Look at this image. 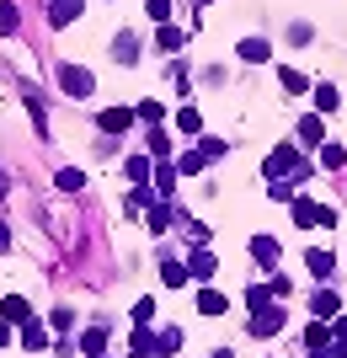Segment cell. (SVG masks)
<instances>
[{"label": "cell", "mask_w": 347, "mask_h": 358, "mask_svg": "<svg viewBox=\"0 0 347 358\" xmlns=\"http://www.w3.org/2000/svg\"><path fill=\"white\" fill-rule=\"evenodd\" d=\"M102 348H107V331L102 327H86V331H80V353H86V358H102Z\"/></svg>", "instance_id": "9"}, {"label": "cell", "mask_w": 347, "mask_h": 358, "mask_svg": "<svg viewBox=\"0 0 347 358\" xmlns=\"http://www.w3.org/2000/svg\"><path fill=\"white\" fill-rule=\"evenodd\" d=\"M198 310H203V315H225V310H230V299L219 294V289H203V294H198Z\"/></svg>", "instance_id": "10"}, {"label": "cell", "mask_w": 347, "mask_h": 358, "mask_svg": "<svg viewBox=\"0 0 347 358\" xmlns=\"http://www.w3.org/2000/svg\"><path fill=\"white\" fill-rule=\"evenodd\" d=\"M300 139H304V145H326V123H320V113H304V118H300Z\"/></svg>", "instance_id": "6"}, {"label": "cell", "mask_w": 347, "mask_h": 358, "mask_svg": "<svg viewBox=\"0 0 347 358\" xmlns=\"http://www.w3.org/2000/svg\"><path fill=\"white\" fill-rule=\"evenodd\" d=\"M59 86L70 91V96H91V91H96V75L80 70V64H59Z\"/></svg>", "instance_id": "2"}, {"label": "cell", "mask_w": 347, "mask_h": 358, "mask_svg": "<svg viewBox=\"0 0 347 358\" xmlns=\"http://www.w3.org/2000/svg\"><path fill=\"white\" fill-rule=\"evenodd\" d=\"M166 150H171V139L155 129V134H150V155H161V161H166Z\"/></svg>", "instance_id": "34"}, {"label": "cell", "mask_w": 347, "mask_h": 358, "mask_svg": "<svg viewBox=\"0 0 347 358\" xmlns=\"http://www.w3.org/2000/svg\"><path fill=\"white\" fill-rule=\"evenodd\" d=\"M246 305H251V315L267 310V305H272V284H251V289H246Z\"/></svg>", "instance_id": "17"}, {"label": "cell", "mask_w": 347, "mask_h": 358, "mask_svg": "<svg viewBox=\"0 0 347 358\" xmlns=\"http://www.w3.org/2000/svg\"><path fill=\"white\" fill-rule=\"evenodd\" d=\"M310 310H316V315H337V294H332V289H320V294L310 299Z\"/></svg>", "instance_id": "27"}, {"label": "cell", "mask_w": 347, "mask_h": 358, "mask_svg": "<svg viewBox=\"0 0 347 358\" xmlns=\"http://www.w3.org/2000/svg\"><path fill=\"white\" fill-rule=\"evenodd\" d=\"M241 59H246V64H267V59H272L267 38H246V43H241Z\"/></svg>", "instance_id": "8"}, {"label": "cell", "mask_w": 347, "mask_h": 358, "mask_svg": "<svg viewBox=\"0 0 347 358\" xmlns=\"http://www.w3.org/2000/svg\"><path fill=\"white\" fill-rule=\"evenodd\" d=\"M54 187H59V193H80V187H86V177H80L75 166H64L59 177H54Z\"/></svg>", "instance_id": "19"}, {"label": "cell", "mask_w": 347, "mask_h": 358, "mask_svg": "<svg viewBox=\"0 0 347 358\" xmlns=\"http://www.w3.org/2000/svg\"><path fill=\"white\" fill-rule=\"evenodd\" d=\"M150 321H155V299H139L134 305V327H150Z\"/></svg>", "instance_id": "30"}, {"label": "cell", "mask_w": 347, "mask_h": 358, "mask_svg": "<svg viewBox=\"0 0 347 358\" xmlns=\"http://www.w3.org/2000/svg\"><path fill=\"white\" fill-rule=\"evenodd\" d=\"M316 220H320V209H316V203H310V198H294V224L304 230V224H316Z\"/></svg>", "instance_id": "21"}, {"label": "cell", "mask_w": 347, "mask_h": 358, "mask_svg": "<svg viewBox=\"0 0 347 358\" xmlns=\"http://www.w3.org/2000/svg\"><path fill=\"white\" fill-rule=\"evenodd\" d=\"M251 257H257V262H278V241L272 236H251Z\"/></svg>", "instance_id": "16"}, {"label": "cell", "mask_w": 347, "mask_h": 358, "mask_svg": "<svg viewBox=\"0 0 347 358\" xmlns=\"http://www.w3.org/2000/svg\"><path fill=\"white\" fill-rule=\"evenodd\" d=\"M0 203H6V171H0Z\"/></svg>", "instance_id": "39"}, {"label": "cell", "mask_w": 347, "mask_h": 358, "mask_svg": "<svg viewBox=\"0 0 347 358\" xmlns=\"http://www.w3.org/2000/svg\"><path fill=\"white\" fill-rule=\"evenodd\" d=\"M128 353L134 358H155V337L145 327H134V337H128Z\"/></svg>", "instance_id": "14"}, {"label": "cell", "mask_w": 347, "mask_h": 358, "mask_svg": "<svg viewBox=\"0 0 347 358\" xmlns=\"http://www.w3.org/2000/svg\"><path fill=\"white\" fill-rule=\"evenodd\" d=\"M96 129H102V134H123V129H134V107H102V113H96Z\"/></svg>", "instance_id": "4"}, {"label": "cell", "mask_w": 347, "mask_h": 358, "mask_svg": "<svg viewBox=\"0 0 347 358\" xmlns=\"http://www.w3.org/2000/svg\"><path fill=\"white\" fill-rule=\"evenodd\" d=\"M6 343H11V327H0V348H6Z\"/></svg>", "instance_id": "38"}, {"label": "cell", "mask_w": 347, "mask_h": 358, "mask_svg": "<svg viewBox=\"0 0 347 358\" xmlns=\"http://www.w3.org/2000/svg\"><path fill=\"white\" fill-rule=\"evenodd\" d=\"M22 27V11H16V6H0V32H16Z\"/></svg>", "instance_id": "31"}, {"label": "cell", "mask_w": 347, "mask_h": 358, "mask_svg": "<svg viewBox=\"0 0 347 358\" xmlns=\"http://www.w3.org/2000/svg\"><path fill=\"white\" fill-rule=\"evenodd\" d=\"M214 268H219V257H214L209 246H198L193 262H187V273H193V278H214Z\"/></svg>", "instance_id": "7"}, {"label": "cell", "mask_w": 347, "mask_h": 358, "mask_svg": "<svg viewBox=\"0 0 347 358\" xmlns=\"http://www.w3.org/2000/svg\"><path fill=\"white\" fill-rule=\"evenodd\" d=\"M246 331H251V337H278V331H283V310H278V305L257 310L251 321H246Z\"/></svg>", "instance_id": "3"}, {"label": "cell", "mask_w": 347, "mask_h": 358, "mask_svg": "<svg viewBox=\"0 0 347 358\" xmlns=\"http://www.w3.org/2000/svg\"><path fill=\"white\" fill-rule=\"evenodd\" d=\"M161 48H182V27H171V22H161Z\"/></svg>", "instance_id": "32"}, {"label": "cell", "mask_w": 347, "mask_h": 358, "mask_svg": "<svg viewBox=\"0 0 347 358\" xmlns=\"http://www.w3.org/2000/svg\"><path fill=\"white\" fill-rule=\"evenodd\" d=\"M198 6H203V0H198Z\"/></svg>", "instance_id": "40"}, {"label": "cell", "mask_w": 347, "mask_h": 358, "mask_svg": "<svg viewBox=\"0 0 347 358\" xmlns=\"http://www.w3.org/2000/svg\"><path fill=\"white\" fill-rule=\"evenodd\" d=\"M198 123H203V118H198V107H177V129H182V134H198Z\"/></svg>", "instance_id": "25"}, {"label": "cell", "mask_w": 347, "mask_h": 358, "mask_svg": "<svg viewBox=\"0 0 347 358\" xmlns=\"http://www.w3.org/2000/svg\"><path fill=\"white\" fill-rule=\"evenodd\" d=\"M337 107H342V91L320 80V86H316V113H337Z\"/></svg>", "instance_id": "12"}, {"label": "cell", "mask_w": 347, "mask_h": 358, "mask_svg": "<svg viewBox=\"0 0 347 358\" xmlns=\"http://www.w3.org/2000/svg\"><path fill=\"white\" fill-rule=\"evenodd\" d=\"M171 353H182V331L177 327H166L161 337H155V358H171Z\"/></svg>", "instance_id": "13"}, {"label": "cell", "mask_w": 347, "mask_h": 358, "mask_svg": "<svg viewBox=\"0 0 347 358\" xmlns=\"http://www.w3.org/2000/svg\"><path fill=\"white\" fill-rule=\"evenodd\" d=\"M187 278H193V273H187V262H161V284H166V289H182Z\"/></svg>", "instance_id": "11"}, {"label": "cell", "mask_w": 347, "mask_h": 358, "mask_svg": "<svg viewBox=\"0 0 347 358\" xmlns=\"http://www.w3.org/2000/svg\"><path fill=\"white\" fill-rule=\"evenodd\" d=\"M155 193H161V198H177V166H161V171H155Z\"/></svg>", "instance_id": "18"}, {"label": "cell", "mask_w": 347, "mask_h": 358, "mask_svg": "<svg viewBox=\"0 0 347 358\" xmlns=\"http://www.w3.org/2000/svg\"><path fill=\"white\" fill-rule=\"evenodd\" d=\"M6 246H11V230H6V220H0V252H6Z\"/></svg>", "instance_id": "37"}, {"label": "cell", "mask_w": 347, "mask_h": 358, "mask_svg": "<svg viewBox=\"0 0 347 358\" xmlns=\"http://www.w3.org/2000/svg\"><path fill=\"white\" fill-rule=\"evenodd\" d=\"M203 166H209V161H203V150H187V155L177 161V171H203Z\"/></svg>", "instance_id": "28"}, {"label": "cell", "mask_w": 347, "mask_h": 358, "mask_svg": "<svg viewBox=\"0 0 347 358\" xmlns=\"http://www.w3.org/2000/svg\"><path fill=\"white\" fill-rule=\"evenodd\" d=\"M278 80H283V91H288V96H304V86H310V80H304L300 70H283Z\"/></svg>", "instance_id": "26"}, {"label": "cell", "mask_w": 347, "mask_h": 358, "mask_svg": "<svg viewBox=\"0 0 347 358\" xmlns=\"http://www.w3.org/2000/svg\"><path fill=\"white\" fill-rule=\"evenodd\" d=\"M304 268L316 278H332V252H304Z\"/></svg>", "instance_id": "20"}, {"label": "cell", "mask_w": 347, "mask_h": 358, "mask_svg": "<svg viewBox=\"0 0 347 358\" xmlns=\"http://www.w3.org/2000/svg\"><path fill=\"white\" fill-rule=\"evenodd\" d=\"M262 171H267V177H288V171H304V155H300L294 145H278L267 161H262Z\"/></svg>", "instance_id": "1"}, {"label": "cell", "mask_w": 347, "mask_h": 358, "mask_svg": "<svg viewBox=\"0 0 347 358\" xmlns=\"http://www.w3.org/2000/svg\"><path fill=\"white\" fill-rule=\"evenodd\" d=\"M150 230H155V236H166V230H171V203H150Z\"/></svg>", "instance_id": "22"}, {"label": "cell", "mask_w": 347, "mask_h": 358, "mask_svg": "<svg viewBox=\"0 0 347 358\" xmlns=\"http://www.w3.org/2000/svg\"><path fill=\"white\" fill-rule=\"evenodd\" d=\"M0 315H6V327H27V321H32V305L22 294H11V299H0Z\"/></svg>", "instance_id": "5"}, {"label": "cell", "mask_w": 347, "mask_h": 358, "mask_svg": "<svg viewBox=\"0 0 347 358\" xmlns=\"http://www.w3.org/2000/svg\"><path fill=\"white\" fill-rule=\"evenodd\" d=\"M75 16H80V0H54V16H48V22H54V27H70Z\"/></svg>", "instance_id": "15"}, {"label": "cell", "mask_w": 347, "mask_h": 358, "mask_svg": "<svg viewBox=\"0 0 347 358\" xmlns=\"http://www.w3.org/2000/svg\"><path fill=\"white\" fill-rule=\"evenodd\" d=\"M304 343H310V348H326V327H304Z\"/></svg>", "instance_id": "36"}, {"label": "cell", "mask_w": 347, "mask_h": 358, "mask_svg": "<svg viewBox=\"0 0 347 358\" xmlns=\"http://www.w3.org/2000/svg\"><path fill=\"white\" fill-rule=\"evenodd\" d=\"M22 343H27L32 353H38V348H48V331L38 327V321H27V327H22Z\"/></svg>", "instance_id": "24"}, {"label": "cell", "mask_w": 347, "mask_h": 358, "mask_svg": "<svg viewBox=\"0 0 347 358\" xmlns=\"http://www.w3.org/2000/svg\"><path fill=\"white\" fill-rule=\"evenodd\" d=\"M320 166H326V171H342V166H347V150L342 145H326V150H320Z\"/></svg>", "instance_id": "23"}, {"label": "cell", "mask_w": 347, "mask_h": 358, "mask_svg": "<svg viewBox=\"0 0 347 358\" xmlns=\"http://www.w3.org/2000/svg\"><path fill=\"white\" fill-rule=\"evenodd\" d=\"M123 166H128V177H134V182H145V177H150V161H145V155H128Z\"/></svg>", "instance_id": "29"}, {"label": "cell", "mask_w": 347, "mask_h": 358, "mask_svg": "<svg viewBox=\"0 0 347 358\" xmlns=\"http://www.w3.org/2000/svg\"><path fill=\"white\" fill-rule=\"evenodd\" d=\"M139 118H145V123H161V118H166V107H161V102H139Z\"/></svg>", "instance_id": "33"}, {"label": "cell", "mask_w": 347, "mask_h": 358, "mask_svg": "<svg viewBox=\"0 0 347 358\" xmlns=\"http://www.w3.org/2000/svg\"><path fill=\"white\" fill-rule=\"evenodd\" d=\"M145 6H150L155 22H166V16H171V0H145Z\"/></svg>", "instance_id": "35"}]
</instances>
